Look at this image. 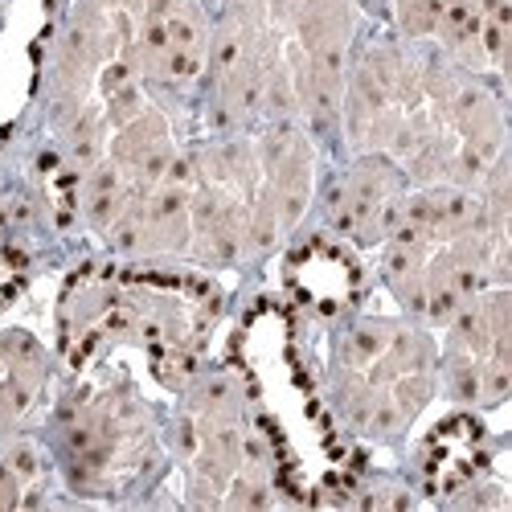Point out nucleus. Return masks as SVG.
Returning a JSON list of instances; mask_svg holds the SVG:
<instances>
[{
  "instance_id": "21",
  "label": "nucleus",
  "mask_w": 512,
  "mask_h": 512,
  "mask_svg": "<svg viewBox=\"0 0 512 512\" xmlns=\"http://www.w3.org/2000/svg\"><path fill=\"white\" fill-rule=\"evenodd\" d=\"M17 504H25V484L17 480L9 463H0V508H17Z\"/></svg>"
},
{
  "instance_id": "15",
  "label": "nucleus",
  "mask_w": 512,
  "mask_h": 512,
  "mask_svg": "<svg viewBox=\"0 0 512 512\" xmlns=\"http://www.w3.org/2000/svg\"><path fill=\"white\" fill-rule=\"evenodd\" d=\"M390 398H394V406L402 410V418L410 422L414 414H422L426 410V402L435 398V390H439V381H435V373L431 369H422V373H406V377H398V381H390Z\"/></svg>"
},
{
  "instance_id": "3",
  "label": "nucleus",
  "mask_w": 512,
  "mask_h": 512,
  "mask_svg": "<svg viewBox=\"0 0 512 512\" xmlns=\"http://www.w3.org/2000/svg\"><path fill=\"white\" fill-rule=\"evenodd\" d=\"M189 197L185 185H156L140 193V213L148 226L152 254H181L189 250Z\"/></svg>"
},
{
  "instance_id": "19",
  "label": "nucleus",
  "mask_w": 512,
  "mask_h": 512,
  "mask_svg": "<svg viewBox=\"0 0 512 512\" xmlns=\"http://www.w3.org/2000/svg\"><path fill=\"white\" fill-rule=\"evenodd\" d=\"M0 463H9L13 472H17V480L29 488V484H37V472H41V455H37V447L33 443H25V439H17V443H9L5 451H0Z\"/></svg>"
},
{
  "instance_id": "10",
  "label": "nucleus",
  "mask_w": 512,
  "mask_h": 512,
  "mask_svg": "<svg viewBox=\"0 0 512 512\" xmlns=\"http://www.w3.org/2000/svg\"><path fill=\"white\" fill-rule=\"evenodd\" d=\"M443 328H447V349L484 357L492 349V320H488V308H484V291L476 295V300H467Z\"/></svg>"
},
{
  "instance_id": "12",
  "label": "nucleus",
  "mask_w": 512,
  "mask_h": 512,
  "mask_svg": "<svg viewBox=\"0 0 512 512\" xmlns=\"http://www.w3.org/2000/svg\"><path fill=\"white\" fill-rule=\"evenodd\" d=\"M443 394L459 406H476L480 398V357L472 353H459V349H447L443 357Z\"/></svg>"
},
{
  "instance_id": "17",
  "label": "nucleus",
  "mask_w": 512,
  "mask_h": 512,
  "mask_svg": "<svg viewBox=\"0 0 512 512\" xmlns=\"http://www.w3.org/2000/svg\"><path fill=\"white\" fill-rule=\"evenodd\" d=\"M148 111V99H144V82H132V87H123L115 95L103 99V119L111 132H119V127H127L132 119H140Z\"/></svg>"
},
{
  "instance_id": "18",
  "label": "nucleus",
  "mask_w": 512,
  "mask_h": 512,
  "mask_svg": "<svg viewBox=\"0 0 512 512\" xmlns=\"http://www.w3.org/2000/svg\"><path fill=\"white\" fill-rule=\"evenodd\" d=\"M394 13L406 37H431L443 13V0H394Z\"/></svg>"
},
{
  "instance_id": "22",
  "label": "nucleus",
  "mask_w": 512,
  "mask_h": 512,
  "mask_svg": "<svg viewBox=\"0 0 512 512\" xmlns=\"http://www.w3.org/2000/svg\"><path fill=\"white\" fill-rule=\"evenodd\" d=\"M414 500H410V492H402V488H377V492H369L365 496V508H410Z\"/></svg>"
},
{
  "instance_id": "8",
  "label": "nucleus",
  "mask_w": 512,
  "mask_h": 512,
  "mask_svg": "<svg viewBox=\"0 0 512 512\" xmlns=\"http://www.w3.org/2000/svg\"><path fill=\"white\" fill-rule=\"evenodd\" d=\"M107 119L99 107H78L66 119V156L78 168H95L99 160H107Z\"/></svg>"
},
{
  "instance_id": "11",
  "label": "nucleus",
  "mask_w": 512,
  "mask_h": 512,
  "mask_svg": "<svg viewBox=\"0 0 512 512\" xmlns=\"http://www.w3.org/2000/svg\"><path fill=\"white\" fill-rule=\"evenodd\" d=\"M41 381H46V373H21V369L0 373V439L25 422V414L41 394Z\"/></svg>"
},
{
  "instance_id": "16",
  "label": "nucleus",
  "mask_w": 512,
  "mask_h": 512,
  "mask_svg": "<svg viewBox=\"0 0 512 512\" xmlns=\"http://www.w3.org/2000/svg\"><path fill=\"white\" fill-rule=\"evenodd\" d=\"M0 365L21 373H46V353L29 332H5L0 336Z\"/></svg>"
},
{
  "instance_id": "7",
  "label": "nucleus",
  "mask_w": 512,
  "mask_h": 512,
  "mask_svg": "<svg viewBox=\"0 0 512 512\" xmlns=\"http://www.w3.org/2000/svg\"><path fill=\"white\" fill-rule=\"evenodd\" d=\"M127 201H132V181L123 177L119 164L99 160L95 168H87V185H82V213H87V222L99 234L119 218Z\"/></svg>"
},
{
  "instance_id": "23",
  "label": "nucleus",
  "mask_w": 512,
  "mask_h": 512,
  "mask_svg": "<svg viewBox=\"0 0 512 512\" xmlns=\"http://www.w3.org/2000/svg\"><path fill=\"white\" fill-rule=\"evenodd\" d=\"M480 508V504H504V496H500V488H484V492H467V496H459L455 500V508Z\"/></svg>"
},
{
  "instance_id": "6",
  "label": "nucleus",
  "mask_w": 512,
  "mask_h": 512,
  "mask_svg": "<svg viewBox=\"0 0 512 512\" xmlns=\"http://www.w3.org/2000/svg\"><path fill=\"white\" fill-rule=\"evenodd\" d=\"M480 0H443V13L435 21L439 46L447 50V58L467 62V66H484V46H480Z\"/></svg>"
},
{
  "instance_id": "5",
  "label": "nucleus",
  "mask_w": 512,
  "mask_h": 512,
  "mask_svg": "<svg viewBox=\"0 0 512 512\" xmlns=\"http://www.w3.org/2000/svg\"><path fill=\"white\" fill-rule=\"evenodd\" d=\"M426 259H431V246L422 242H406V238H390L381 250V279L394 291V300L406 312L422 316V275H426Z\"/></svg>"
},
{
  "instance_id": "2",
  "label": "nucleus",
  "mask_w": 512,
  "mask_h": 512,
  "mask_svg": "<svg viewBox=\"0 0 512 512\" xmlns=\"http://www.w3.org/2000/svg\"><path fill=\"white\" fill-rule=\"evenodd\" d=\"M402 193V177L390 160L381 156H369L361 164H353L345 177L336 181L332 189V201H328V218L340 234H353L365 242L369 234V222L377 218V209L386 205L390 197Z\"/></svg>"
},
{
  "instance_id": "13",
  "label": "nucleus",
  "mask_w": 512,
  "mask_h": 512,
  "mask_svg": "<svg viewBox=\"0 0 512 512\" xmlns=\"http://www.w3.org/2000/svg\"><path fill=\"white\" fill-rule=\"evenodd\" d=\"M242 394L234 386V377H205L193 390V414L197 418H238Z\"/></svg>"
},
{
  "instance_id": "20",
  "label": "nucleus",
  "mask_w": 512,
  "mask_h": 512,
  "mask_svg": "<svg viewBox=\"0 0 512 512\" xmlns=\"http://www.w3.org/2000/svg\"><path fill=\"white\" fill-rule=\"evenodd\" d=\"M304 5L308 0H267V25L275 33H291L295 21H300V13H304Z\"/></svg>"
},
{
  "instance_id": "1",
  "label": "nucleus",
  "mask_w": 512,
  "mask_h": 512,
  "mask_svg": "<svg viewBox=\"0 0 512 512\" xmlns=\"http://www.w3.org/2000/svg\"><path fill=\"white\" fill-rule=\"evenodd\" d=\"M246 201L222 185H193L189 197V250L209 267H226L238 259L246 242Z\"/></svg>"
},
{
  "instance_id": "9",
  "label": "nucleus",
  "mask_w": 512,
  "mask_h": 512,
  "mask_svg": "<svg viewBox=\"0 0 512 512\" xmlns=\"http://www.w3.org/2000/svg\"><path fill=\"white\" fill-rule=\"evenodd\" d=\"M390 336H394V324H386V320H361V324H353L345 336H340V345H336L340 369L365 373L381 357V349L390 345Z\"/></svg>"
},
{
  "instance_id": "14",
  "label": "nucleus",
  "mask_w": 512,
  "mask_h": 512,
  "mask_svg": "<svg viewBox=\"0 0 512 512\" xmlns=\"http://www.w3.org/2000/svg\"><path fill=\"white\" fill-rule=\"evenodd\" d=\"M512 394V361L508 349H488L480 357V398L476 406H500Z\"/></svg>"
},
{
  "instance_id": "4",
  "label": "nucleus",
  "mask_w": 512,
  "mask_h": 512,
  "mask_svg": "<svg viewBox=\"0 0 512 512\" xmlns=\"http://www.w3.org/2000/svg\"><path fill=\"white\" fill-rule=\"evenodd\" d=\"M439 353H435V340L418 332V328H394L390 345L381 349V357L365 369L369 386H390V381L406 377V373H422V369H435Z\"/></svg>"
}]
</instances>
